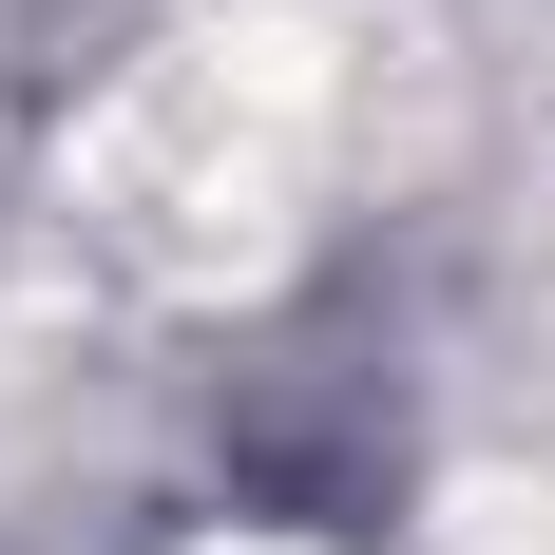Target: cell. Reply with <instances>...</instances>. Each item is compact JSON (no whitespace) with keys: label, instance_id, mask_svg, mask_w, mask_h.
Returning a JSON list of instances; mask_svg holds the SVG:
<instances>
[{"label":"cell","instance_id":"obj_1","mask_svg":"<svg viewBox=\"0 0 555 555\" xmlns=\"http://www.w3.org/2000/svg\"><path fill=\"white\" fill-rule=\"evenodd\" d=\"M364 77H384V0H211V20H172L57 172L77 249H115L154 307L269 287L326 211V172L364 154Z\"/></svg>","mask_w":555,"mask_h":555},{"label":"cell","instance_id":"obj_2","mask_svg":"<svg viewBox=\"0 0 555 555\" xmlns=\"http://www.w3.org/2000/svg\"><path fill=\"white\" fill-rule=\"evenodd\" d=\"M479 555H555V460L517 479V499H479Z\"/></svg>","mask_w":555,"mask_h":555}]
</instances>
